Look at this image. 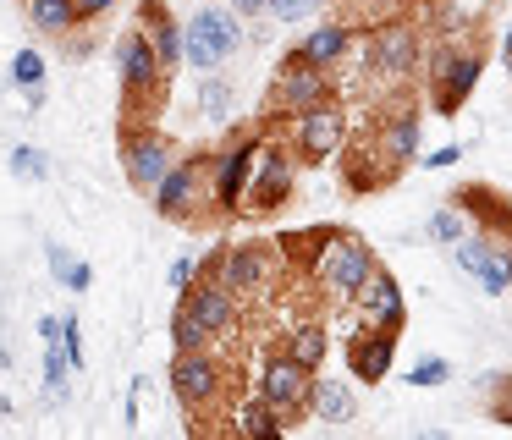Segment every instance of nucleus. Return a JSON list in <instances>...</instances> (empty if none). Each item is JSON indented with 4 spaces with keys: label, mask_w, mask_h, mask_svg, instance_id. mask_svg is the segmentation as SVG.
<instances>
[{
    "label": "nucleus",
    "mask_w": 512,
    "mask_h": 440,
    "mask_svg": "<svg viewBox=\"0 0 512 440\" xmlns=\"http://www.w3.org/2000/svg\"><path fill=\"white\" fill-rule=\"evenodd\" d=\"M490 418L512 429V374H501V380H490Z\"/></svg>",
    "instance_id": "37"
},
{
    "label": "nucleus",
    "mask_w": 512,
    "mask_h": 440,
    "mask_svg": "<svg viewBox=\"0 0 512 440\" xmlns=\"http://www.w3.org/2000/svg\"><path fill=\"white\" fill-rule=\"evenodd\" d=\"M39 341H61V314H39Z\"/></svg>",
    "instance_id": "42"
},
{
    "label": "nucleus",
    "mask_w": 512,
    "mask_h": 440,
    "mask_svg": "<svg viewBox=\"0 0 512 440\" xmlns=\"http://www.w3.org/2000/svg\"><path fill=\"white\" fill-rule=\"evenodd\" d=\"M358 39H364V33H358L353 22H320V28H309L298 44H292V55H303L309 66H325V72H336V66L353 55Z\"/></svg>",
    "instance_id": "21"
},
{
    "label": "nucleus",
    "mask_w": 512,
    "mask_h": 440,
    "mask_svg": "<svg viewBox=\"0 0 512 440\" xmlns=\"http://www.w3.org/2000/svg\"><path fill=\"white\" fill-rule=\"evenodd\" d=\"M61 347H67V358H72V369H83V325H78V314H61Z\"/></svg>",
    "instance_id": "38"
},
{
    "label": "nucleus",
    "mask_w": 512,
    "mask_h": 440,
    "mask_svg": "<svg viewBox=\"0 0 512 440\" xmlns=\"http://www.w3.org/2000/svg\"><path fill=\"white\" fill-rule=\"evenodd\" d=\"M309 418H320V424H353V418H358V391L347 380H325V374H314Z\"/></svg>",
    "instance_id": "24"
},
{
    "label": "nucleus",
    "mask_w": 512,
    "mask_h": 440,
    "mask_svg": "<svg viewBox=\"0 0 512 440\" xmlns=\"http://www.w3.org/2000/svg\"><path fill=\"white\" fill-rule=\"evenodd\" d=\"M199 275H204V264L193 259V253H177V259H171V270H166V281H171V292L182 297L193 281H199Z\"/></svg>",
    "instance_id": "36"
},
{
    "label": "nucleus",
    "mask_w": 512,
    "mask_h": 440,
    "mask_svg": "<svg viewBox=\"0 0 512 440\" xmlns=\"http://www.w3.org/2000/svg\"><path fill=\"white\" fill-rule=\"evenodd\" d=\"M232 429H237V435H248V440H276V435H287V418H281L265 396H243V402H237Z\"/></svg>",
    "instance_id": "26"
},
{
    "label": "nucleus",
    "mask_w": 512,
    "mask_h": 440,
    "mask_svg": "<svg viewBox=\"0 0 512 440\" xmlns=\"http://www.w3.org/2000/svg\"><path fill=\"white\" fill-rule=\"evenodd\" d=\"M12 83L17 88H39V83H45V55H39V50H17L12 55Z\"/></svg>",
    "instance_id": "34"
},
{
    "label": "nucleus",
    "mask_w": 512,
    "mask_h": 440,
    "mask_svg": "<svg viewBox=\"0 0 512 440\" xmlns=\"http://www.w3.org/2000/svg\"><path fill=\"white\" fill-rule=\"evenodd\" d=\"M210 160H215V154H182V160L160 176V187L149 193L160 220H199L204 209H215V198H210Z\"/></svg>",
    "instance_id": "7"
},
{
    "label": "nucleus",
    "mask_w": 512,
    "mask_h": 440,
    "mask_svg": "<svg viewBox=\"0 0 512 440\" xmlns=\"http://www.w3.org/2000/svg\"><path fill=\"white\" fill-rule=\"evenodd\" d=\"M457 160H463V149H457V143H446V149H430V154H424V171H452Z\"/></svg>",
    "instance_id": "39"
},
{
    "label": "nucleus",
    "mask_w": 512,
    "mask_h": 440,
    "mask_svg": "<svg viewBox=\"0 0 512 440\" xmlns=\"http://www.w3.org/2000/svg\"><path fill=\"white\" fill-rule=\"evenodd\" d=\"M369 143L380 149V160L391 165V176H402L419 160V105H397L391 116H380L369 127Z\"/></svg>",
    "instance_id": "18"
},
{
    "label": "nucleus",
    "mask_w": 512,
    "mask_h": 440,
    "mask_svg": "<svg viewBox=\"0 0 512 440\" xmlns=\"http://www.w3.org/2000/svg\"><path fill=\"white\" fill-rule=\"evenodd\" d=\"M182 308H188L210 336H226V330H237V319H243V297L226 281H215V275H199V281L182 292Z\"/></svg>",
    "instance_id": "17"
},
{
    "label": "nucleus",
    "mask_w": 512,
    "mask_h": 440,
    "mask_svg": "<svg viewBox=\"0 0 512 440\" xmlns=\"http://www.w3.org/2000/svg\"><path fill=\"white\" fill-rule=\"evenodd\" d=\"M424 237L441 242V248H452V242H463V237H468V215H463L457 204H441V209L430 215V226H424Z\"/></svg>",
    "instance_id": "30"
},
{
    "label": "nucleus",
    "mask_w": 512,
    "mask_h": 440,
    "mask_svg": "<svg viewBox=\"0 0 512 440\" xmlns=\"http://www.w3.org/2000/svg\"><path fill=\"white\" fill-rule=\"evenodd\" d=\"M138 28L149 33V44H155L160 66H182V22L166 11V0H138Z\"/></svg>",
    "instance_id": "23"
},
{
    "label": "nucleus",
    "mask_w": 512,
    "mask_h": 440,
    "mask_svg": "<svg viewBox=\"0 0 512 440\" xmlns=\"http://www.w3.org/2000/svg\"><path fill=\"white\" fill-rule=\"evenodd\" d=\"M232 105H237V88L221 72H204L199 77V116L221 127V121H232Z\"/></svg>",
    "instance_id": "29"
},
{
    "label": "nucleus",
    "mask_w": 512,
    "mask_h": 440,
    "mask_svg": "<svg viewBox=\"0 0 512 440\" xmlns=\"http://www.w3.org/2000/svg\"><path fill=\"white\" fill-rule=\"evenodd\" d=\"M375 264H380L375 248H369L358 231H331L309 275H314V286H320L325 303H353L358 286L369 281V270H375Z\"/></svg>",
    "instance_id": "3"
},
{
    "label": "nucleus",
    "mask_w": 512,
    "mask_h": 440,
    "mask_svg": "<svg viewBox=\"0 0 512 440\" xmlns=\"http://www.w3.org/2000/svg\"><path fill=\"white\" fill-rule=\"evenodd\" d=\"M6 165H12L17 182H45V176H50V154L34 149V143H17V149L6 154Z\"/></svg>",
    "instance_id": "32"
},
{
    "label": "nucleus",
    "mask_w": 512,
    "mask_h": 440,
    "mask_svg": "<svg viewBox=\"0 0 512 440\" xmlns=\"http://www.w3.org/2000/svg\"><path fill=\"white\" fill-rule=\"evenodd\" d=\"M501 55H507V72H512V28H507V39H501Z\"/></svg>",
    "instance_id": "45"
},
{
    "label": "nucleus",
    "mask_w": 512,
    "mask_h": 440,
    "mask_svg": "<svg viewBox=\"0 0 512 440\" xmlns=\"http://www.w3.org/2000/svg\"><path fill=\"white\" fill-rule=\"evenodd\" d=\"M452 204L468 215V226H474V231H512V198H501L496 187L468 182V187H457Z\"/></svg>",
    "instance_id": "22"
},
{
    "label": "nucleus",
    "mask_w": 512,
    "mask_h": 440,
    "mask_svg": "<svg viewBox=\"0 0 512 440\" xmlns=\"http://www.w3.org/2000/svg\"><path fill=\"white\" fill-rule=\"evenodd\" d=\"M111 6H116V0H78V17H83V28H89V22H100Z\"/></svg>",
    "instance_id": "41"
},
{
    "label": "nucleus",
    "mask_w": 512,
    "mask_h": 440,
    "mask_svg": "<svg viewBox=\"0 0 512 440\" xmlns=\"http://www.w3.org/2000/svg\"><path fill=\"white\" fill-rule=\"evenodd\" d=\"M424 50H430V39L413 17H380L375 28H364V66L375 83H413L424 66Z\"/></svg>",
    "instance_id": "2"
},
{
    "label": "nucleus",
    "mask_w": 512,
    "mask_h": 440,
    "mask_svg": "<svg viewBox=\"0 0 512 440\" xmlns=\"http://www.w3.org/2000/svg\"><path fill=\"white\" fill-rule=\"evenodd\" d=\"M45 264H50V275H56V286H67V292H89L94 286L89 259H78L67 242H45Z\"/></svg>",
    "instance_id": "28"
},
{
    "label": "nucleus",
    "mask_w": 512,
    "mask_h": 440,
    "mask_svg": "<svg viewBox=\"0 0 512 440\" xmlns=\"http://www.w3.org/2000/svg\"><path fill=\"white\" fill-rule=\"evenodd\" d=\"M116 77H122V94H127V121H138L144 110H155V99H166L160 88H166V66H160V55H155V44H149V33L138 28H127L122 39H116Z\"/></svg>",
    "instance_id": "6"
},
{
    "label": "nucleus",
    "mask_w": 512,
    "mask_h": 440,
    "mask_svg": "<svg viewBox=\"0 0 512 440\" xmlns=\"http://www.w3.org/2000/svg\"><path fill=\"white\" fill-rule=\"evenodd\" d=\"M452 259L485 297L512 292V231H474V237L452 242Z\"/></svg>",
    "instance_id": "8"
},
{
    "label": "nucleus",
    "mask_w": 512,
    "mask_h": 440,
    "mask_svg": "<svg viewBox=\"0 0 512 440\" xmlns=\"http://www.w3.org/2000/svg\"><path fill=\"white\" fill-rule=\"evenodd\" d=\"M309 385H314L309 363H298L287 347L265 352V363H259V396L287 418V429H298L303 418H309Z\"/></svg>",
    "instance_id": "11"
},
{
    "label": "nucleus",
    "mask_w": 512,
    "mask_h": 440,
    "mask_svg": "<svg viewBox=\"0 0 512 440\" xmlns=\"http://www.w3.org/2000/svg\"><path fill=\"white\" fill-rule=\"evenodd\" d=\"M287 143H292V154H298V165L336 160V154H342V143H347V110L336 105V99L298 110V116L287 121Z\"/></svg>",
    "instance_id": "12"
},
{
    "label": "nucleus",
    "mask_w": 512,
    "mask_h": 440,
    "mask_svg": "<svg viewBox=\"0 0 512 440\" xmlns=\"http://www.w3.org/2000/svg\"><path fill=\"white\" fill-rule=\"evenodd\" d=\"M210 341H215L210 330H204L199 319L177 303V314H171V347H177V352H199V347H210Z\"/></svg>",
    "instance_id": "33"
},
{
    "label": "nucleus",
    "mask_w": 512,
    "mask_h": 440,
    "mask_svg": "<svg viewBox=\"0 0 512 440\" xmlns=\"http://www.w3.org/2000/svg\"><path fill=\"white\" fill-rule=\"evenodd\" d=\"M331 11V0H270V22L298 28V22H320Z\"/></svg>",
    "instance_id": "31"
},
{
    "label": "nucleus",
    "mask_w": 512,
    "mask_h": 440,
    "mask_svg": "<svg viewBox=\"0 0 512 440\" xmlns=\"http://www.w3.org/2000/svg\"><path fill=\"white\" fill-rule=\"evenodd\" d=\"M259 149H265V138H259V132H237V138L210 160V198H215V215H243V198H248V182H254Z\"/></svg>",
    "instance_id": "10"
},
{
    "label": "nucleus",
    "mask_w": 512,
    "mask_h": 440,
    "mask_svg": "<svg viewBox=\"0 0 512 440\" xmlns=\"http://www.w3.org/2000/svg\"><path fill=\"white\" fill-rule=\"evenodd\" d=\"M287 352L320 374L325 358H331V330H325V319H303V325H292L287 330Z\"/></svg>",
    "instance_id": "27"
},
{
    "label": "nucleus",
    "mask_w": 512,
    "mask_h": 440,
    "mask_svg": "<svg viewBox=\"0 0 512 440\" xmlns=\"http://www.w3.org/2000/svg\"><path fill=\"white\" fill-rule=\"evenodd\" d=\"M23 17H28V28L45 33V39H72V33L83 28L78 0H23Z\"/></svg>",
    "instance_id": "25"
},
{
    "label": "nucleus",
    "mask_w": 512,
    "mask_h": 440,
    "mask_svg": "<svg viewBox=\"0 0 512 440\" xmlns=\"http://www.w3.org/2000/svg\"><path fill=\"white\" fill-rule=\"evenodd\" d=\"M281 270H287L281 242H226V248H215L204 259V275L226 281L237 297H259L265 286L281 281Z\"/></svg>",
    "instance_id": "4"
},
{
    "label": "nucleus",
    "mask_w": 512,
    "mask_h": 440,
    "mask_svg": "<svg viewBox=\"0 0 512 440\" xmlns=\"http://www.w3.org/2000/svg\"><path fill=\"white\" fill-rule=\"evenodd\" d=\"M292 176H298V154H292V143L287 138H265L259 165H254V182H248V198H243V215H254V220L281 215L287 198H292Z\"/></svg>",
    "instance_id": "9"
},
{
    "label": "nucleus",
    "mask_w": 512,
    "mask_h": 440,
    "mask_svg": "<svg viewBox=\"0 0 512 440\" xmlns=\"http://www.w3.org/2000/svg\"><path fill=\"white\" fill-rule=\"evenodd\" d=\"M177 165V154H171V138L160 127H138V121H127V132H122V171H127V182L138 187V193H155L160 187V176Z\"/></svg>",
    "instance_id": "14"
},
{
    "label": "nucleus",
    "mask_w": 512,
    "mask_h": 440,
    "mask_svg": "<svg viewBox=\"0 0 512 440\" xmlns=\"http://www.w3.org/2000/svg\"><path fill=\"white\" fill-rule=\"evenodd\" d=\"M364 6H380V11H386V17H402V11L413 6V0H364Z\"/></svg>",
    "instance_id": "44"
},
{
    "label": "nucleus",
    "mask_w": 512,
    "mask_h": 440,
    "mask_svg": "<svg viewBox=\"0 0 512 440\" xmlns=\"http://www.w3.org/2000/svg\"><path fill=\"white\" fill-rule=\"evenodd\" d=\"M226 6H232L243 22H259V17H270V0H226Z\"/></svg>",
    "instance_id": "40"
},
{
    "label": "nucleus",
    "mask_w": 512,
    "mask_h": 440,
    "mask_svg": "<svg viewBox=\"0 0 512 440\" xmlns=\"http://www.w3.org/2000/svg\"><path fill=\"white\" fill-rule=\"evenodd\" d=\"M353 314L364 319V325L402 330V319H408V297H402L397 275H391L386 264H375V270H369V281L358 286V297H353Z\"/></svg>",
    "instance_id": "19"
},
{
    "label": "nucleus",
    "mask_w": 512,
    "mask_h": 440,
    "mask_svg": "<svg viewBox=\"0 0 512 440\" xmlns=\"http://www.w3.org/2000/svg\"><path fill=\"white\" fill-rule=\"evenodd\" d=\"M243 50V17L232 6H199L188 22H182V61L193 72H221L232 55Z\"/></svg>",
    "instance_id": "5"
},
{
    "label": "nucleus",
    "mask_w": 512,
    "mask_h": 440,
    "mask_svg": "<svg viewBox=\"0 0 512 440\" xmlns=\"http://www.w3.org/2000/svg\"><path fill=\"white\" fill-rule=\"evenodd\" d=\"M166 380H171V396H177L188 413H199V407H215V402H221V391H226L221 358H215L210 347L177 352V358H171V369H166Z\"/></svg>",
    "instance_id": "15"
},
{
    "label": "nucleus",
    "mask_w": 512,
    "mask_h": 440,
    "mask_svg": "<svg viewBox=\"0 0 512 440\" xmlns=\"http://www.w3.org/2000/svg\"><path fill=\"white\" fill-rule=\"evenodd\" d=\"M336 160H342V182L353 187V193H386V187L397 182L391 165L380 160V149L369 143V132H364V138H347Z\"/></svg>",
    "instance_id": "20"
},
{
    "label": "nucleus",
    "mask_w": 512,
    "mask_h": 440,
    "mask_svg": "<svg viewBox=\"0 0 512 440\" xmlns=\"http://www.w3.org/2000/svg\"><path fill=\"white\" fill-rule=\"evenodd\" d=\"M347 369H353L358 385H380L391 374V358H397V330H380V325H364L358 319V330H347Z\"/></svg>",
    "instance_id": "16"
},
{
    "label": "nucleus",
    "mask_w": 512,
    "mask_h": 440,
    "mask_svg": "<svg viewBox=\"0 0 512 440\" xmlns=\"http://www.w3.org/2000/svg\"><path fill=\"white\" fill-rule=\"evenodd\" d=\"M138 402H144V380H133V391H127V429L138 424Z\"/></svg>",
    "instance_id": "43"
},
{
    "label": "nucleus",
    "mask_w": 512,
    "mask_h": 440,
    "mask_svg": "<svg viewBox=\"0 0 512 440\" xmlns=\"http://www.w3.org/2000/svg\"><path fill=\"white\" fill-rule=\"evenodd\" d=\"M446 380H452V363H446V358H419V363L408 369V385H419V391L446 385Z\"/></svg>",
    "instance_id": "35"
},
{
    "label": "nucleus",
    "mask_w": 512,
    "mask_h": 440,
    "mask_svg": "<svg viewBox=\"0 0 512 440\" xmlns=\"http://www.w3.org/2000/svg\"><path fill=\"white\" fill-rule=\"evenodd\" d=\"M485 77V44L479 39H441L430 44V61H424V94H430L435 116H457L468 105V94Z\"/></svg>",
    "instance_id": "1"
},
{
    "label": "nucleus",
    "mask_w": 512,
    "mask_h": 440,
    "mask_svg": "<svg viewBox=\"0 0 512 440\" xmlns=\"http://www.w3.org/2000/svg\"><path fill=\"white\" fill-rule=\"evenodd\" d=\"M336 99V77L325 66H309L303 55H281L276 77H270V116H298L309 105H325Z\"/></svg>",
    "instance_id": "13"
}]
</instances>
